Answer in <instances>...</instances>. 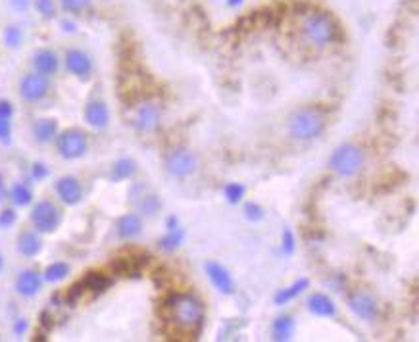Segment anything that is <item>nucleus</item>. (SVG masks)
<instances>
[{
  "instance_id": "f257e3e1",
  "label": "nucleus",
  "mask_w": 419,
  "mask_h": 342,
  "mask_svg": "<svg viewBox=\"0 0 419 342\" xmlns=\"http://www.w3.org/2000/svg\"><path fill=\"white\" fill-rule=\"evenodd\" d=\"M166 310L170 321L177 329L186 333L200 331L204 323V306L193 295H173L166 302Z\"/></svg>"
},
{
  "instance_id": "f03ea898",
  "label": "nucleus",
  "mask_w": 419,
  "mask_h": 342,
  "mask_svg": "<svg viewBox=\"0 0 419 342\" xmlns=\"http://www.w3.org/2000/svg\"><path fill=\"white\" fill-rule=\"evenodd\" d=\"M300 33L302 39L310 45V47L323 48L331 45L339 37V29L333 17L325 14V12H310L302 17L300 24Z\"/></svg>"
},
{
  "instance_id": "7ed1b4c3",
  "label": "nucleus",
  "mask_w": 419,
  "mask_h": 342,
  "mask_svg": "<svg viewBox=\"0 0 419 342\" xmlns=\"http://www.w3.org/2000/svg\"><path fill=\"white\" fill-rule=\"evenodd\" d=\"M325 129V116L318 108H304L295 112L288 119V133L293 139L311 140Z\"/></svg>"
},
{
  "instance_id": "20e7f679",
  "label": "nucleus",
  "mask_w": 419,
  "mask_h": 342,
  "mask_svg": "<svg viewBox=\"0 0 419 342\" xmlns=\"http://www.w3.org/2000/svg\"><path fill=\"white\" fill-rule=\"evenodd\" d=\"M329 165L342 177H352L364 168V152L356 144H342L333 152Z\"/></svg>"
},
{
  "instance_id": "39448f33",
  "label": "nucleus",
  "mask_w": 419,
  "mask_h": 342,
  "mask_svg": "<svg viewBox=\"0 0 419 342\" xmlns=\"http://www.w3.org/2000/svg\"><path fill=\"white\" fill-rule=\"evenodd\" d=\"M62 221V214L54 204L43 200L31 211V223L39 233H54Z\"/></svg>"
},
{
  "instance_id": "423d86ee",
  "label": "nucleus",
  "mask_w": 419,
  "mask_h": 342,
  "mask_svg": "<svg viewBox=\"0 0 419 342\" xmlns=\"http://www.w3.org/2000/svg\"><path fill=\"white\" fill-rule=\"evenodd\" d=\"M129 200L135 206V210H139L145 216H156L162 210V202L160 196L156 195L154 191L142 183H135L129 191Z\"/></svg>"
},
{
  "instance_id": "0eeeda50",
  "label": "nucleus",
  "mask_w": 419,
  "mask_h": 342,
  "mask_svg": "<svg viewBox=\"0 0 419 342\" xmlns=\"http://www.w3.org/2000/svg\"><path fill=\"white\" fill-rule=\"evenodd\" d=\"M58 152L66 160H75L87 152L85 133L79 129H68L58 137Z\"/></svg>"
},
{
  "instance_id": "6e6552de",
  "label": "nucleus",
  "mask_w": 419,
  "mask_h": 342,
  "mask_svg": "<svg viewBox=\"0 0 419 342\" xmlns=\"http://www.w3.org/2000/svg\"><path fill=\"white\" fill-rule=\"evenodd\" d=\"M166 168L173 177H186L196 170V156L185 148H175L166 158Z\"/></svg>"
},
{
  "instance_id": "1a4fd4ad",
  "label": "nucleus",
  "mask_w": 419,
  "mask_h": 342,
  "mask_svg": "<svg viewBox=\"0 0 419 342\" xmlns=\"http://www.w3.org/2000/svg\"><path fill=\"white\" fill-rule=\"evenodd\" d=\"M160 117H162V110L156 102H142L139 108L135 110L131 121L139 131L148 133L154 131L160 125Z\"/></svg>"
},
{
  "instance_id": "9d476101",
  "label": "nucleus",
  "mask_w": 419,
  "mask_h": 342,
  "mask_svg": "<svg viewBox=\"0 0 419 342\" xmlns=\"http://www.w3.org/2000/svg\"><path fill=\"white\" fill-rule=\"evenodd\" d=\"M20 93L27 102H39L48 94V81L41 73H29L22 79Z\"/></svg>"
},
{
  "instance_id": "9b49d317",
  "label": "nucleus",
  "mask_w": 419,
  "mask_h": 342,
  "mask_svg": "<svg viewBox=\"0 0 419 342\" xmlns=\"http://www.w3.org/2000/svg\"><path fill=\"white\" fill-rule=\"evenodd\" d=\"M348 306L350 310L356 313L358 318L365 319V321H373L377 318V302L373 300L372 296L364 292V290H354L348 295Z\"/></svg>"
},
{
  "instance_id": "f8f14e48",
  "label": "nucleus",
  "mask_w": 419,
  "mask_h": 342,
  "mask_svg": "<svg viewBox=\"0 0 419 342\" xmlns=\"http://www.w3.org/2000/svg\"><path fill=\"white\" fill-rule=\"evenodd\" d=\"M206 273H208L212 285L218 288L219 292L223 295H233L235 292V281L231 277V273L227 272L226 267L216 262H208L206 264Z\"/></svg>"
},
{
  "instance_id": "ddd939ff",
  "label": "nucleus",
  "mask_w": 419,
  "mask_h": 342,
  "mask_svg": "<svg viewBox=\"0 0 419 342\" xmlns=\"http://www.w3.org/2000/svg\"><path fill=\"white\" fill-rule=\"evenodd\" d=\"M56 193L62 198V202H66L68 206H75V204L83 198V188L75 177H62V179L56 183Z\"/></svg>"
},
{
  "instance_id": "4468645a",
  "label": "nucleus",
  "mask_w": 419,
  "mask_h": 342,
  "mask_svg": "<svg viewBox=\"0 0 419 342\" xmlns=\"http://www.w3.org/2000/svg\"><path fill=\"white\" fill-rule=\"evenodd\" d=\"M66 68H68L73 75L87 79L91 75V71H93V62H91L89 54H85L83 50H70V52L66 54Z\"/></svg>"
},
{
  "instance_id": "2eb2a0df",
  "label": "nucleus",
  "mask_w": 419,
  "mask_h": 342,
  "mask_svg": "<svg viewBox=\"0 0 419 342\" xmlns=\"http://www.w3.org/2000/svg\"><path fill=\"white\" fill-rule=\"evenodd\" d=\"M41 285H43V279L39 273L33 269H25L16 279V290L22 296H35L41 290Z\"/></svg>"
},
{
  "instance_id": "dca6fc26",
  "label": "nucleus",
  "mask_w": 419,
  "mask_h": 342,
  "mask_svg": "<svg viewBox=\"0 0 419 342\" xmlns=\"http://www.w3.org/2000/svg\"><path fill=\"white\" fill-rule=\"evenodd\" d=\"M85 119L87 124L93 125V127H96V129L106 127L110 121V112L108 108H106V104L101 101L89 102L85 108Z\"/></svg>"
},
{
  "instance_id": "f3484780",
  "label": "nucleus",
  "mask_w": 419,
  "mask_h": 342,
  "mask_svg": "<svg viewBox=\"0 0 419 342\" xmlns=\"http://www.w3.org/2000/svg\"><path fill=\"white\" fill-rule=\"evenodd\" d=\"M117 237L119 239H135L142 231V219L137 214H125L124 218L117 221Z\"/></svg>"
},
{
  "instance_id": "a211bd4d",
  "label": "nucleus",
  "mask_w": 419,
  "mask_h": 342,
  "mask_svg": "<svg viewBox=\"0 0 419 342\" xmlns=\"http://www.w3.org/2000/svg\"><path fill=\"white\" fill-rule=\"evenodd\" d=\"M308 308H310L311 313H316L319 318H333L337 313V306H335L333 300L329 296L321 295V292H316L308 298Z\"/></svg>"
},
{
  "instance_id": "6ab92c4d",
  "label": "nucleus",
  "mask_w": 419,
  "mask_h": 342,
  "mask_svg": "<svg viewBox=\"0 0 419 342\" xmlns=\"http://www.w3.org/2000/svg\"><path fill=\"white\" fill-rule=\"evenodd\" d=\"M33 66H35V70L39 71L41 75H52L58 70V56L52 52V50H39L35 58H33Z\"/></svg>"
},
{
  "instance_id": "aec40b11",
  "label": "nucleus",
  "mask_w": 419,
  "mask_h": 342,
  "mask_svg": "<svg viewBox=\"0 0 419 342\" xmlns=\"http://www.w3.org/2000/svg\"><path fill=\"white\" fill-rule=\"evenodd\" d=\"M41 246H43V242H41L39 235L33 233V231H25L17 239V250L27 258L37 256L41 252Z\"/></svg>"
},
{
  "instance_id": "412c9836",
  "label": "nucleus",
  "mask_w": 419,
  "mask_h": 342,
  "mask_svg": "<svg viewBox=\"0 0 419 342\" xmlns=\"http://www.w3.org/2000/svg\"><path fill=\"white\" fill-rule=\"evenodd\" d=\"M272 333L273 341H291V336L295 334V319L291 318V315H281V318H277L275 319V323H273Z\"/></svg>"
},
{
  "instance_id": "4be33fe9",
  "label": "nucleus",
  "mask_w": 419,
  "mask_h": 342,
  "mask_svg": "<svg viewBox=\"0 0 419 342\" xmlns=\"http://www.w3.org/2000/svg\"><path fill=\"white\" fill-rule=\"evenodd\" d=\"M81 285H83V288L89 290V292L101 295V292H104V290L112 285V281H110L106 275H102V273H89L85 279L81 281Z\"/></svg>"
},
{
  "instance_id": "5701e85b",
  "label": "nucleus",
  "mask_w": 419,
  "mask_h": 342,
  "mask_svg": "<svg viewBox=\"0 0 419 342\" xmlns=\"http://www.w3.org/2000/svg\"><path fill=\"white\" fill-rule=\"evenodd\" d=\"M310 287V281L308 279H298L296 283H293L288 288H283V290H279L277 295H275V304L277 306H281V304H287L291 302L293 298H296V296L300 295V292H304L306 288Z\"/></svg>"
},
{
  "instance_id": "b1692460",
  "label": "nucleus",
  "mask_w": 419,
  "mask_h": 342,
  "mask_svg": "<svg viewBox=\"0 0 419 342\" xmlns=\"http://www.w3.org/2000/svg\"><path fill=\"white\" fill-rule=\"evenodd\" d=\"M56 131H58V124L54 119H39L35 127H33V133H35V139L39 142H48L56 137Z\"/></svg>"
},
{
  "instance_id": "393cba45",
  "label": "nucleus",
  "mask_w": 419,
  "mask_h": 342,
  "mask_svg": "<svg viewBox=\"0 0 419 342\" xmlns=\"http://www.w3.org/2000/svg\"><path fill=\"white\" fill-rule=\"evenodd\" d=\"M183 237H185L183 229H179L177 225L170 227V229H168V235L160 239L158 246L162 250H166V252H171V250L179 248V244L183 242Z\"/></svg>"
},
{
  "instance_id": "a878e982",
  "label": "nucleus",
  "mask_w": 419,
  "mask_h": 342,
  "mask_svg": "<svg viewBox=\"0 0 419 342\" xmlns=\"http://www.w3.org/2000/svg\"><path fill=\"white\" fill-rule=\"evenodd\" d=\"M137 173V163L129 158H122L114 163V177L116 179H129Z\"/></svg>"
},
{
  "instance_id": "bb28decb",
  "label": "nucleus",
  "mask_w": 419,
  "mask_h": 342,
  "mask_svg": "<svg viewBox=\"0 0 419 342\" xmlns=\"http://www.w3.org/2000/svg\"><path fill=\"white\" fill-rule=\"evenodd\" d=\"M68 273H70V265L64 264V262H54V264H50L47 267L45 279H47L48 283H58V281L66 279Z\"/></svg>"
},
{
  "instance_id": "cd10ccee",
  "label": "nucleus",
  "mask_w": 419,
  "mask_h": 342,
  "mask_svg": "<svg viewBox=\"0 0 419 342\" xmlns=\"http://www.w3.org/2000/svg\"><path fill=\"white\" fill-rule=\"evenodd\" d=\"M10 198H12V202L16 204V206H27V204L33 200V193L29 191V187L17 183V185H14L12 191H10Z\"/></svg>"
},
{
  "instance_id": "c85d7f7f",
  "label": "nucleus",
  "mask_w": 419,
  "mask_h": 342,
  "mask_svg": "<svg viewBox=\"0 0 419 342\" xmlns=\"http://www.w3.org/2000/svg\"><path fill=\"white\" fill-rule=\"evenodd\" d=\"M22 39H24V35H22V29L16 27V25H12L8 27L6 31H4V40H6V45L12 48H16L22 45Z\"/></svg>"
},
{
  "instance_id": "c756f323",
  "label": "nucleus",
  "mask_w": 419,
  "mask_h": 342,
  "mask_svg": "<svg viewBox=\"0 0 419 342\" xmlns=\"http://www.w3.org/2000/svg\"><path fill=\"white\" fill-rule=\"evenodd\" d=\"M244 196V187L239 185V183H231L226 187V198L231 204H237Z\"/></svg>"
},
{
  "instance_id": "7c9ffc66",
  "label": "nucleus",
  "mask_w": 419,
  "mask_h": 342,
  "mask_svg": "<svg viewBox=\"0 0 419 342\" xmlns=\"http://www.w3.org/2000/svg\"><path fill=\"white\" fill-rule=\"evenodd\" d=\"M91 2L93 0H62V6L64 10H68V12H85L89 6H91Z\"/></svg>"
},
{
  "instance_id": "2f4dec72",
  "label": "nucleus",
  "mask_w": 419,
  "mask_h": 342,
  "mask_svg": "<svg viewBox=\"0 0 419 342\" xmlns=\"http://www.w3.org/2000/svg\"><path fill=\"white\" fill-rule=\"evenodd\" d=\"M35 6L43 17H52L56 14L54 0H35Z\"/></svg>"
},
{
  "instance_id": "473e14b6",
  "label": "nucleus",
  "mask_w": 419,
  "mask_h": 342,
  "mask_svg": "<svg viewBox=\"0 0 419 342\" xmlns=\"http://www.w3.org/2000/svg\"><path fill=\"white\" fill-rule=\"evenodd\" d=\"M283 252H285V254H288V256H291V254L295 252V235L291 233L288 229H285V231H283Z\"/></svg>"
},
{
  "instance_id": "72a5a7b5",
  "label": "nucleus",
  "mask_w": 419,
  "mask_h": 342,
  "mask_svg": "<svg viewBox=\"0 0 419 342\" xmlns=\"http://www.w3.org/2000/svg\"><path fill=\"white\" fill-rule=\"evenodd\" d=\"M244 211H247V218L252 219V221H258V219L264 218V210L258 204H247Z\"/></svg>"
},
{
  "instance_id": "f704fd0d",
  "label": "nucleus",
  "mask_w": 419,
  "mask_h": 342,
  "mask_svg": "<svg viewBox=\"0 0 419 342\" xmlns=\"http://www.w3.org/2000/svg\"><path fill=\"white\" fill-rule=\"evenodd\" d=\"M16 223V211L14 210H4L0 214V227H12Z\"/></svg>"
},
{
  "instance_id": "c9c22d12",
  "label": "nucleus",
  "mask_w": 419,
  "mask_h": 342,
  "mask_svg": "<svg viewBox=\"0 0 419 342\" xmlns=\"http://www.w3.org/2000/svg\"><path fill=\"white\" fill-rule=\"evenodd\" d=\"M10 133H12L10 117H0V140H2V142H8Z\"/></svg>"
},
{
  "instance_id": "e433bc0d",
  "label": "nucleus",
  "mask_w": 419,
  "mask_h": 342,
  "mask_svg": "<svg viewBox=\"0 0 419 342\" xmlns=\"http://www.w3.org/2000/svg\"><path fill=\"white\" fill-rule=\"evenodd\" d=\"M10 4H12V8L16 10V12H25V10L29 8L31 0H10Z\"/></svg>"
},
{
  "instance_id": "4c0bfd02",
  "label": "nucleus",
  "mask_w": 419,
  "mask_h": 342,
  "mask_svg": "<svg viewBox=\"0 0 419 342\" xmlns=\"http://www.w3.org/2000/svg\"><path fill=\"white\" fill-rule=\"evenodd\" d=\"M12 114H14L12 104L6 101H0V117H12Z\"/></svg>"
},
{
  "instance_id": "58836bf2",
  "label": "nucleus",
  "mask_w": 419,
  "mask_h": 342,
  "mask_svg": "<svg viewBox=\"0 0 419 342\" xmlns=\"http://www.w3.org/2000/svg\"><path fill=\"white\" fill-rule=\"evenodd\" d=\"M33 175H35L37 179H43V177H47L48 175V170L43 163H35V165H33Z\"/></svg>"
},
{
  "instance_id": "ea45409f",
  "label": "nucleus",
  "mask_w": 419,
  "mask_h": 342,
  "mask_svg": "<svg viewBox=\"0 0 419 342\" xmlns=\"http://www.w3.org/2000/svg\"><path fill=\"white\" fill-rule=\"evenodd\" d=\"M27 329V321L25 319H20L16 325H14V331H16V334H22Z\"/></svg>"
},
{
  "instance_id": "a19ab883",
  "label": "nucleus",
  "mask_w": 419,
  "mask_h": 342,
  "mask_svg": "<svg viewBox=\"0 0 419 342\" xmlns=\"http://www.w3.org/2000/svg\"><path fill=\"white\" fill-rule=\"evenodd\" d=\"M64 27H66V31H73V24H68V22H64Z\"/></svg>"
},
{
  "instance_id": "79ce46f5",
  "label": "nucleus",
  "mask_w": 419,
  "mask_h": 342,
  "mask_svg": "<svg viewBox=\"0 0 419 342\" xmlns=\"http://www.w3.org/2000/svg\"><path fill=\"white\" fill-rule=\"evenodd\" d=\"M229 2H231V4H239L241 0H229Z\"/></svg>"
},
{
  "instance_id": "37998d69",
  "label": "nucleus",
  "mask_w": 419,
  "mask_h": 342,
  "mask_svg": "<svg viewBox=\"0 0 419 342\" xmlns=\"http://www.w3.org/2000/svg\"><path fill=\"white\" fill-rule=\"evenodd\" d=\"M2 265H4V262H2V256H0V269H2Z\"/></svg>"
}]
</instances>
